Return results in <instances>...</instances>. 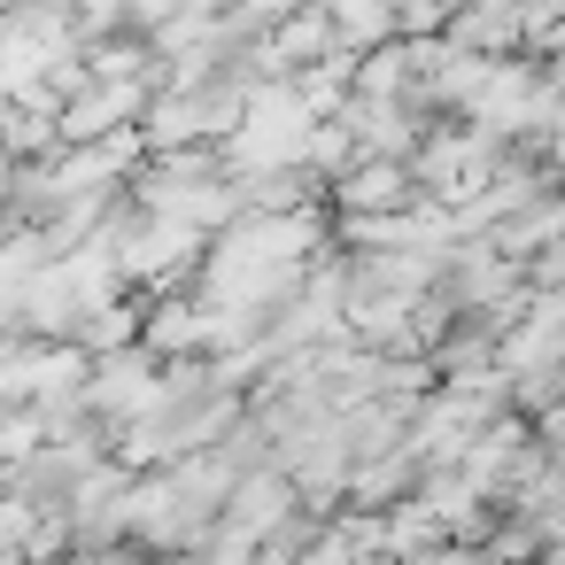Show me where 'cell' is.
Wrapping results in <instances>:
<instances>
[{"label":"cell","instance_id":"1","mask_svg":"<svg viewBox=\"0 0 565 565\" xmlns=\"http://www.w3.org/2000/svg\"><path fill=\"white\" fill-rule=\"evenodd\" d=\"M341 194H349L356 210H364V202L380 210V202H403V179H395L387 163H372V171H349V186H341Z\"/></svg>","mask_w":565,"mask_h":565}]
</instances>
